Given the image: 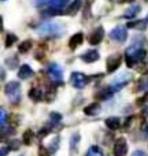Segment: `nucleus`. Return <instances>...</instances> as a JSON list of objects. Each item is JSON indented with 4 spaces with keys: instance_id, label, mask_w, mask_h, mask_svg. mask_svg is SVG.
I'll list each match as a JSON object with an SVG mask.
<instances>
[{
    "instance_id": "1",
    "label": "nucleus",
    "mask_w": 148,
    "mask_h": 156,
    "mask_svg": "<svg viewBox=\"0 0 148 156\" xmlns=\"http://www.w3.org/2000/svg\"><path fill=\"white\" fill-rule=\"evenodd\" d=\"M143 45L144 41L143 38H140V40H135L132 43V45L126 49L125 58H126V65L129 67H133L136 63L141 62L146 58V49L143 48Z\"/></svg>"
},
{
    "instance_id": "2",
    "label": "nucleus",
    "mask_w": 148,
    "mask_h": 156,
    "mask_svg": "<svg viewBox=\"0 0 148 156\" xmlns=\"http://www.w3.org/2000/svg\"><path fill=\"white\" fill-rule=\"evenodd\" d=\"M65 32V27L60 23H55V22H45V23L38 25L37 33L43 36H52V37H58Z\"/></svg>"
},
{
    "instance_id": "3",
    "label": "nucleus",
    "mask_w": 148,
    "mask_h": 156,
    "mask_svg": "<svg viewBox=\"0 0 148 156\" xmlns=\"http://www.w3.org/2000/svg\"><path fill=\"white\" fill-rule=\"evenodd\" d=\"M5 93H7L10 101L16 104L21 100V85L16 81H11L5 85Z\"/></svg>"
},
{
    "instance_id": "4",
    "label": "nucleus",
    "mask_w": 148,
    "mask_h": 156,
    "mask_svg": "<svg viewBox=\"0 0 148 156\" xmlns=\"http://www.w3.org/2000/svg\"><path fill=\"white\" fill-rule=\"evenodd\" d=\"M48 74L54 82H56V83L63 82V69L58 63H51L48 66Z\"/></svg>"
},
{
    "instance_id": "5",
    "label": "nucleus",
    "mask_w": 148,
    "mask_h": 156,
    "mask_svg": "<svg viewBox=\"0 0 148 156\" xmlns=\"http://www.w3.org/2000/svg\"><path fill=\"white\" fill-rule=\"evenodd\" d=\"M110 38L117 43H124L128 38V30L124 26H117L110 32Z\"/></svg>"
},
{
    "instance_id": "6",
    "label": "nucleus",
    "mask_w": 148,
    "mask_h": 156,
    "mask_svg": "<svg viewBox=\"0 0 148 156\" xmlns=\"http://www.w3.org/2000/svg\"><path fill=\"white\" fill-rule=\"evenodd\" d=\"M70 81H71V83H73L74 88L82 89V88H85V85L88 83V77H86L85 74H82V73H78V71H75V73L71 74Z\"/></svg>"
},
{
    "instance_id": "7",
    "label": "nucleus",
    "mask_w": 148,
    "mask_h": 156,
    "mask_svg": "<svg viewBox=\"0 0 148 156\" xmlns=\"http://www.w3.org/2000/svg\"><path fill=\"white\" fill-rule=\"evenodd\" d=\"M121 55L119 54H113L107 58V62H106V66H107V71L108 73H114L117 69L121 66Z\"/></svg>"
},
{
    "instance_id": "8",
    "label": "nucleus",
    "mask_w": 148,
    "mask_h": 156,
    "mask_svg": "<svg viewBox=\"0 0 148 156\" xmlns=\"http://www.w3.org/2000/svg\"><path fill=\"white\" fill-rule=\"evenodd\" d=\"M132 78V76L130 74H122L119 78H115L114 80V82L111 83V90L113 92H118V90H121L122 88H124L125 85H126L128 82H129V80Z\"/></svg>"
},
{
    "instance_id": "9",
    "label": "nucleus",
    "mask_w": 148,
    "mask_h": 156,
    "mask_svg": "<svg viewBox=\"0 0 148 156\" xmlns=\"http://www.w3.org/2000/svg\"><path fill=\"white\" fill-rule=\"evenodd\" d=\"M103 37H104V30H103L102 26H99V27H96V29H95L91 34H89L88 41H89V44H91V45H97V44L102 43Z\"/></svg>"
},
{
    "instance_id": "10",
    "label": "nucleus",
    "mask_w": 148,
    "mask_h": 156,
    "mask_svg": "<svg viewBox=\"0 0 148 156\" xmlns=\"http://www.w3.org/2000/svg\"><path fill=\"white\" fill-rule=\"evenodd\" d=\"M128 154V144L124 137L118 138L114 144V155L115 156H126Z\"/></svg>"
},
{
    "instance_id": "11",
    "label": "nucleus",
    "mask_w": 148,
    "mask_h": 156,
    "mask_svg": "<svg viewBox=\"0 0 148 156\" xmlns=\"http://www.w3.org/2000/svg\"><path fill=\"white\" fill-rule=\"evenodd\" d=\"M99 58H100V55H99V52H97L96 49H91V51H86L85 54L81 55V59H82L85 63H93V62H96Z\"/></svg>"
},
{
    "instance_id": "12",
    "label": "nucleus",
    "mask_w": 148,
    "mask_h": 156,
    "mask_svg": "<svg viewBox=\"0 0 148 156\" xmlns=\"http://www.w3.org/2000/svg\"><path fill=\"white\" fill-rule=\"evenodd\" d=\"M82 43H84V34L82 33H77V34H74L70 37V40H69V47H70L71 49H75Z\"/></svg>"
},
{
    "instance_id": "13",
    "label": "nucleus",
    "mask_w": 148,
    "mask_h": 156,
    "mask_svg": "<svg viewBox=\"0 0 148 156\" xmlns=\"http://www.w3.org/2000/svg\"><path fill=\"white\" fill-rule=\"evenodd\" d=\"M81 4H82V0H74V2H71L70 4L66 7L65 14H66V15H74V14L80 10Z\"/></svg>"
},
{
    "instance_id": "14",
    "label": "nucleus",
    "mask_w": 148,
    "mask_h": 156,
    "mask_svg": "<svg viewBox=\"0 0 148 156\" xmlns=\"http://www.w3.org/2000/svg\"><path fill=\"white\" fill-rule=\"evenodd\" d=\"M66 4H67V0H51L48 4V8H52V10L56 11L58 14H60Z\"/></svg>"
},
{
    "instance_id": "15",
    "label": "nucleus",
    "mask_w": 148,
    "mask_h": 156,
    "mask_svg": "<svg viewBox=\"0 0 148 156\" xmlns=\"http://www.w3.org/2000/svg\"><path fill=\"white\" fill-rule=\"evenodd\" d=\"M33 76V70L30 66L27 65H22L21 67H19V71H18V77L21 78V80H27V78H30Z\"/></svg>"
},
{
    "instance_id": "16",
    "label": "nucleus",
    "mask_w": 148,
    "mask_h": 156,
    "mask_svg": "<svg viewBox=\"0 0 148 156\" xmlns=\"http://www.w3.org/2000/svg\"><path fill=\"white\" fill-rule=\"evenodd\" d=\"M140 11H141L140 5H137V4H133V5H130V7L128 8L126 11H125V14H124V18L132 19V18H135V16L137 15V14L140 12Z\"/></svg>"
},
{
    "instance_id": "17",
    "label": "nucleus",
    "mask_w": 148,
    "mask_h": 156,
    "mask_svg": "<svg viewBox=\"0 0 148 156\" xmlns=\"http://www.w3.org/2000/svg\"><path fill=\"white\" fill-rule=\"evenodd\" d=\"M106 126L111 130H118L119 126H121V122L117 116H110V118L106 119Z\"/></svg>"
},
{
    "instance_id": "18",
    "label": "nucleus",
    "mask_w": 148,
    "mask_h": 156,
    "mask_svg": "<svg viewBox=\"0 0 148 156\" xmlns=\"http://www.w3.org/2000/svg\"><path fill=\"white\" fill-rule=\"evenodd\" d=\"M29 97L33 100V101H40L44 97V93L40 88H33L29 90Z\"/></svg>"
},
{
    "instance_id": "19",
    "label": "nucleus",
    "mask_w": 148,
    "mask_h": 156,
    "mask_svg": "<svg viewBox=\"0 0 148 156\" xmlns=\"http://www.w3.org/2000/svg\"><path fill=\"white\" fill-rule=\"evenodd\" d=\"M84 112H85L86 115H96V114L100 112V105L97 104V103H92L88 107L84 108Z\"/></svg>"
},
{
    "instance_id": "20",
    "label": "nucleus",
    "mask_w": 148,
    "mask_h": 156,
    "mask_svg": "<svg viewBox=\"0 0 148 156\" xmlns=\"http://www.w3.org/2000/svg\"><path fill=\"white\" fill-rule=\"evenodd\" d=\"M30 48H32V41L30 40H25V41H22L21 44H19V52L21 54H26L27 51H30Z\"/></svg>"
},
{
    "instance_id": "21",
    "label": "nucleus",
    "mask_w": 148,
    "mask_h": 156,
    "mask_svg": "<svg viewBox=\"0 0 148 156\" xmlns=\"http://www.w3.org/2000/svg\"><path fill=\"white\" fill-rule=\"evenodd\" d=\"M129 29H146V21H135L126 25Z\"/></svg>"
},
{
    "instance_id": "22",
    "label": "nucleus",
    "mask_w": 148,
    "mask_h": 156,
    "mask_svg": "<svg viewBox=\"0 0 148 156\" xmlns=\"http://www.w3.org/2000/svg\"><path fill=\"white\" fill-rule=\"evenodd\" d=\"M33 132L32 130H26V132L23 133V136H22V140H23V144L25 145H30L33 141Z\"/></svg>"
},
{
    "instance_id": "23",
    "label": "nucleus",
    "mask_w": 148,
    "mask_h": 156,
    "mask_svg": "<svg viewBox=\"0 0 148 156\" xmlns=\"http://www.w3.org/2000/svg\"><path fill=\"white\" fill-rule=\"evenodd\" d=\"M86 156H103V151L96 145H92L86 152Z\"/></svg>"
},
{
    "instance_id": "24",
    "label": "nucleus",
    "mask_w": 148,
    "mask_h": 156,
    "mask_svg": "<svg viewBox=\"0 0 148 156\" xmlns=\"http://www.w3.org/2000/svg\"><path fill=\"white\" fill-rule=\"evenodd\" d=\"M114 92L111 90V88H108V89H103V90H100L99 93L96 94L99 99H102V100H104V99H108V97H111V94H113Z\"/></svg>"
},
{
    "instance_id": "25",
    "label": "nucleus",
    "mask_w": 148,
    "mask_h": 156,
    "mask_svg": "<svg viewBox=\"0 0 148 156\" xmlns=\"http://www.w3.org/2000/svg\"><path fill=\"white\" fill-rule=\"evenodd\" d=\"M137 85H139V89H140V90H148V76L140 78Z\"/></svg>"
},
{
    "instance_id": "26",
    "label": "nucleus",
    "mask_w": 148,
    "mask_h": 156,
    "mask_svg": "<svg viewBox=\"0 0 148 156\" xmlns=\"http://www.w3.org/2000/svg\"><path fill=\"white\" fill-rule=\"evenodd\" d=\"M58 147H59V137H55L54 140H52L51 145H49L48 151L51 152V154H55V152H56V149H58Z\"/></svg>"
},
{
    "instance_id": "27",
    "label": "nucleus",
    "mask_w": 148,
    "mask_h": 156,
    "mask_svg": "<svg viewBox=\"0 0 148 156\" xmlns=\"http://www.w3.org/2000/svg\"><path fill=\"white\" fill-rule=\"evenodd\" d=\"M16 41V36L13 34V33H10V34H7V37H5V45L7 47H11L14 43Z\"/></svg>"
},
{
    "instance_id": "28",
    "label": "nucleus",
    "mask_w": 148,
    "mask_h": 156,
    "mask_svg": "<svg viewBox=\"0 0 148 156\" xmlns=\"http://www.w3.org/2000/svg\"><path fill=\"white\" fill-rule=\"evenodd\" d=\"M49 118H51L52 123H59L60 119H62V115H60V114H58V112H51Z\"/></svg>"
},
{
    "instance_id": "29",
    "label": "nucleus",
    "mask_w": 148,
    "mask_h": 156,
    "mask_svg": "<svg viewBox=\"0 0 148 156\" xmlns=\"http://www.w3.org/2000/svg\"><path fill=\"white\" fill-rule=\"evenodd\" d=\"M5 121H7V114H5V111L0 110V123H2V129H4L5 127Z\"/></svg>"
},
{
    "instance_id": "30",
    "label": "nucleus",
    "mask_w": 148,
    "mask_h": 156,
    "mask_svg": "<svg viewBox=\"0 0 148 156\" xmlns=\"http://www.w3.org/2000/svg\"><path fill=\"white\" fill-rule=\"evenodd\" d=\"M8 148H10L11 151H16V149L19 148V140H11V141H8Z\"/></svg>"
},
{
    "instance_id": "31",
    "label": "nucleus",
    "mask_w": 148,
    "mask_h": 156,
    "mask_svg": "<svg viewBox=\"0 0 148 156\" xmlns=\"http://www.w3.org/2000/svg\"><path fill=\"white\" fill-rule=\"evenodd\" d=\"M49 155H51V152H49L47 148H44V147H40V148H38V156H49Z\"/></svg>"
},
{
    "instance_id": "32",
    "label": "nucleus",
    "mask_w": 148,
    "mask_h": 156,
    "mask_svg": "<svg viewBox=\"0 0 148 156\" xmlns=\"http://www.w3.org/2000/svg\"><path fill=\"white\" fill-rule=\"evenodd\" d=\"M33 2H34V5H37V7H41V5L49 4V2H51V0H33Z\"/></svg>"
},
{
    "instance_id": "33",
    "label": "nucleus",
    "mask_w": 148,
    "mask_h": 156,
    "mask_svg": "<svg viewBox=\"0 0 148 156\" xmlns=\"http://www.w3.org/2000/svg\"><path fill=\"white\" fill-rule=\"evenodd\" d=\"M49 133V129H47V127H44V130H40V133H38V137L40 138H44L47 134Z\"/></svg>"
},
{
    "instance_id": "34",
    "label": "nucleus",
    "mask_w": 148,
    "mask_h": 156,
    "mask_svg": "<svg viewBox=\"0 0 148 156\" xmlns=\"http://www.w3.org/2000/svg\"><path fill=\"white\" fill-rule=\"evenodd\" d=\"M132 156H148V155L146 154V152H143V151H135Z\"/></svg>"
},
{
    "instance_id": "35",
    "label": "nucleus",
    "mask_w": 148,
    "mask_h": 156,
    "mask_svg": "<svg viewBox=\"0 0 148 156\" xmlns=\"http://www.w3.org/2000/svg\"><path fill=\"white\" fill-rule=\"evenodd\" d=\"M7 151H10V148H8V147H7V148H5V147H3V148H2V154H0V156H5V155H7Z\"/></svg>"
},
{
    "instance_id": "36",
    "label": "nucleus",
    "mask_w": 148,
    "mask_h": 156,
    "mask_svg": "<svg viewBox=\"0 0 148 156\" xmlns=\"http://www.w3.org/2000/svg\"><path fill=\"white\" fill-rule=\"evenodd\" d=\"M146 2H148V0H146Z\"/></svg>"
},
{
    "instance_id": "37",
    "label": "nucleus",
    "mask_w": 148,
    "mask_h": 156,
    "mask_svg": "<svg viewBox=\"0 0 148 156\" xmlns=\"http://www.w3.org/2000/svg\"><path fill=\"white\" fill-rule=\"evenodd\" d=\"M3 2H4V0H3Z\"/></svg>"
},
{
    "instance_id": "38",
    "label": "nucleus",
    "mask_w": 148,
    "mask_h": 156,
    "mask_svg": "<svg viewBox=\"0 0 148 156\" xmlns=\"http://www.w3.org/2000/svg\"><path fill=\"white\" fill-rule=\"evenodd\" d=\"M147 132H148V130H147Z\"/></svg>"
},
{
    "instance_id": "39",
    "label": "nucleus",
    "mask_w": 148,
    "mask_h": 156,
    "mask_svg": "<svg viewBox=\"0 0 148 156\" xmlns=\"http://www.w3.org/2000/svg\"><path fill=\"white\" fill-rule=\"evenodd\" d=\"M147 18H148V16H147Z\"/></svg>"
}]
</instances>
